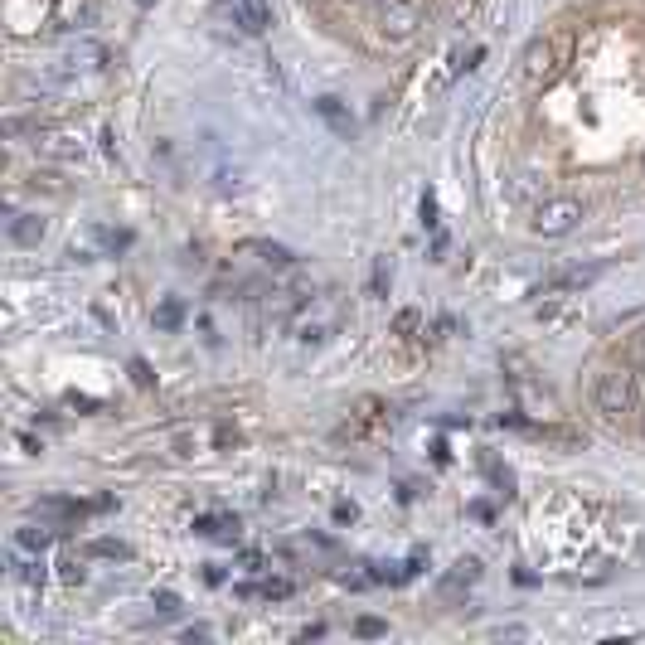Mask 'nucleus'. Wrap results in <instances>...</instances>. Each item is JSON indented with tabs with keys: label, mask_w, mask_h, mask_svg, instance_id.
Masks as SVG:
<instances>
[{
	"label": "nucleus",
	"mask_w": 645,
	"mask_h": 645,
	"mask_svg": "<svg viewBox=\"0 0 645 645\" xmlns=\"http://www.w3.org/2000/svg\"><path fill=\"white\" fill-rule=\"evenodd\" d=\"M597 408H602L607 418H621V413H631V408H636V379H631L626 369H612V374H602V379H597Z\"/></svg>",
	"instance_id": "obj_1"
},
{
	"label": "nucleus",
	"mask_w": 645,
	"mask_h": 645,
	"mask_svg": "<svg viewBox=\"0 0 645 645\" xmlns=\"http://www.w3.org/2000/svg\"><path fill=\"white\" fill-rule=\"evenodd\" d=\"M582 219V204L578 199H549V204H539L534 209V233H544V238H563V233H573Z\"/></svg>",
	"instance_id": "obj_2"
},
{
	"label": "nucleus",
	"mask_w": 645,
	"mask_h": 645,
	"mask_svg": "<svg viewBox=\"0 0 645 645\" xmlns=\"http://www.w3.org/2000/svg\"><path fill=\"white\" fill-rule=\"evenodd\" d=\"M563 54H568V39H534L529 49H524V73L539 83V78H553L558 64H563Z\"/></svg>",
	"instance_id": "obj_3"
},
{
	"label": "nucleus",
	"mask_w": 645,
	"mask_h": 645,
	"mask_svg": "<svg viewBox=\"0 0 645 645\" xmlns=\"http://www.w3.org/2000/svg\"><path fill=\"white\" fill-rule=\"evenodd\" d=\"M379 25L398 39H408L422 25V5L418 0H379Z\"/></svg>",
	"instance_id": "obj_4"
},
{
	"label": "nucleus",
	"mask_w": 645,
	"mask_h": 645,
	"mask_svg": "<svg viewBox=\"0 0 645 645\" xmlns=\"http://www.w3.org/2000/svg\"><path fill=\"white\" fill-rule=\"evenodd\" d=\"M316 112H321V122L335 131V136H355V117H350V107H345L340 97H321Z\"/></svg>",
	"instance_id": "obj_5"
},
{
	"label": "nucleus",
	"mask_w": 645,
	"mask_h": 645,
	"mask_svg": "<svg viewBox=\"0 0 645 645\" xmlns=\"http://www.w3.org/2000/svg\"><path fill=\"white\" fill-rule=\"evenodd\" d=\"M233 20H238L248 34H267V25H272V5H267V0H238Z\"/></svg>",
	"instance_id": "obj_6"
},
{
	"label": "nucleus",
	"mask_w": 645,
	"mask_h": 645,
	"mask_svg": "<svg viewBox=\"0 0 645 645\" xmlns=\"http://www.w3.org/2000/svg\"><path fill=\"white\" fill-rule=\"evenodd\" d=\"M10 238H15L20 248H34V243L44 238V219H34V214H15V219H10Z\"/></svg>",
	"instance_id": "obj_7"
},
{
	"label": "nucleus",
	"mask_w": 645,
	"mask_h": 645,
	"mask_svg": "<svg viewBox=\"0 0 645 645\" xmlns=\"http://www.w3.org/2000/svg\"><path fill=\"white\" fill-rule=\"evenodd\" d=\"M476 578H481V563H476V558H461V563H456L452 573L442 578V592L452 597V592H461V587H471Z\"/></svg>",
	"instance_id": "obj_8"
},
{
	"label": "nucleus",
	"mask_w": 645,
	"mask_h": 645,
	"mask_svg": "<svg viewBox=\"0 0 645 645\" xmlns=\"http://www.w3.org/2000/svg\"><path fill=\"white\" fill-rule=\"evenodd\" d=\"M15 544H20L25 553H44L49 544H54V529H44V524H30V529H20V534H15Z\"/></svg>",
	"instance_id": "obj_9"
},
{
	"label": "nucleus",
	"mask_w": 645,
	"mask_h": 645,
	"mask_svg": "<svg viewBox=\"0 0 645 645\" xmlns=\"http://www.w3.org/2000/svg\"><path fill=\"white\" fill-rule=\"evenodd\" d=\"M73 64L102 68V64H107V49H102V44H73Z\"/></svg>",
	"instance_id": "obj_10"
},
{
	"label": "nucleus",
	"mask_w": 645,
	"mask_h": 645,
	"mask_svg": "<svg viewBox=\"0 0 645 645\" xmlns=\"http://www.w3.org/2000/svg\"><path fill=\"white\" fill-rule=\"evenodd\" d=\"M97 243H102L107 253H122V248H131V233L127 228H97Z\"/></svg>",
	"instance_id": "obj_11"
},
{
	"label": "nucleus",
	"mask_w": 645,
	"mask_h": 645,
	"mask_svg": "<svg viewBox=\"0 0 645 645\" xmlns=\"http://www.w3.org/2000/svg\"><path fill=\"white\" fill-rule=\"evenodd\" d=\"M180 321H185V306H180V301H161V306H156V325H161V330H175Z\"/></svg>",
	"instance_id": "obj_12"
},
{
	"label": "nucleus",
	"mask_w": 645,
	"mask_h": 645,
	"mask_svg": "<svg viewBox=\"0 0 645 645\" xmlns=\"http://www.w3.org/2000/svg\"><path fill=\"white\" fill-rule=\"evenodd\" d=\"M88 553H97V558H127V544H117V539H97V544H88Z\"/></svg>",
	"instance_id": "obj_13"
},
{
	"label": "nucleus",
	"mask_w": 645,
	"mask_h": 645,
	"mask_svg": "<svg viewBox=\"0 0 645 645\" xmlns=\"http://www.w3.org/2000/svg\"><path fill=\"white\" fill-rule=\"evenodd\" d=\"M388 282H393V272H388V258H379V262H374V291L384 296Z\"/></svg>",
	"instance_id": "obj_14"
},
{
	"label": "nucleus",
	"mask_w": 645,
	"mask_h": 645,
	"mask_svg": "<svg viewBox=\"0 0 645 645\" xmlns=\"http://www.w3.org/2000/svg\"><path fill=\"white\" fill-rule=\"evenodd\" d=\"M59 573H64V582H78L83 578V558H64V563H59Z\"/></svg>",
	"instance_id": "obj_15"
},
{
	"label": "nucleus",
	"mask_w": 645,
	"mask_h": 645,
	"mask_svg": "<svg viewBox=\"0 0 645 645\" xmlns=\"http://www.w3.org/2000/svg\"><path fill=\"white\" fill-rule=\"evenodd\" d=\"M262 597H291V582L277 578V582H262Z\"/></svg>",
	"instance_id": "obj_16"
},
{
	"label": "nucleus",
	"mask_w": 645,
	"mask_h": 645,
	"mask_svg": "<svg viewBox=\"0 0 645 645\" xmlns=\"http://www.w3.org/2000/svg\"><path fill=\"white\" fill-rule=\"evenodd\" d=\"M355 631H359V636H384L388 626H384V621H374V616H364V621H359Z\"/></svg>",
	"instance_id": "obj_17"
},
{
	"label": "nucleus",
	"mask_w": 645,
	"mask_h": 645,
	"mask_svg": "<svg viewBox=\"0 0 645 645\" xmlns=\"http://www.w3.org/2000/svg\"><path fill=\"white\" fill-rule=\"evenodd\" d=\"M15 573L25 582H44V568H39V563H15Z\"/></svg>",
	"instance_id": "obj_18"
},
{
	"label": "nucleus",
	"mask_w": 645,
	"mask_h": 645,
	"mask_svg": "<svg viewBox=\"0 0 645 645\" xmlns=\"http://www.w3.org/2000/svg\"><path fill=\"white\" fill-rule=\"evenodd\" d=\"M413 330H418V311H403L398 316V335H413Z\"/></svg>",
	"instance_id": "obj_19"
},
{
	"label": "nucleus",
	"mask_w": 645,
	"mask_h": 645,
	"mask_svg": "<svg viewBox=\"0 0 645 645\" xmlns=\"http://www.w3.org/2000/svg\"><path fill=\"white\" fill-rule=\"evenodd\" d=\"M156 607H161V612L170 616V612H175V607H180V602H175V592H161V597H156Z\"/></svg>",
	"instance_id": "obj_20"
},
{
	"label": "nucleus",
	"mask_w": 645,
	"mask_h": 645,
	"mask_svg": "<svg viewBox=\"0 0 645 645\" xmlns=\"http://www.w3.org/2000/svg\"><path fill=\"white\" fill-rule=\"evenodd\" d=\"M131 374H136V384H141V388L151 384V374H146V364H141V359H131Z\"/></svg>",
	"instance_id": "obj_21"
},
{
	"label": "nucleus",
	"mask_w": 645,
	"mask_h": 645,
	"mask_svg": "<svg viewBox=\"0 0 645 645\" xmlns=\"http://www.w3.org/2000/svg\"><path fill=\"white\" fill-rule=\"evenodd\" d=\"M641 345H645V325H641Z\"/></svg>",
	"instance_id": "obj_22"
},
{
	"label": "nucleus",
	"mask_w": 645,
	"mask_h": 645,
	"mask_svg": "<svg viewBox=\"0 0 645 645\" xmlns=\"http://www.w3.org/2000/svg\"><path fill=\"white\" fill-rule=\"evenodd\" d=\"M141 5H151V0H141Z\"/></svg>",
	"instance_id": "obj_23"
},
{
	"label": "nucleus",
	"mask_w": 645,
	"mask_h": 645,
	"mask_svg": "<svg viewBox=\"0 0 645 645\" xmlns=\"http://www.w3.org/2000/svg\"><path fill=\"white\" fill-rule=\"evenodd\" d=\"M641 427H645V422H641Z\"/></svg>",
	"instance_id": "obj_24"
}]
</instances>
